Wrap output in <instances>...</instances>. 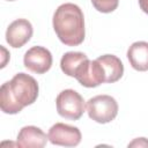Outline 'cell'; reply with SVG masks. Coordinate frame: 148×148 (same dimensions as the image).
<instances>
[{
	"label": "cell",
	"instance_id": "cell-1",
	"mask_svg": "<svg viewBox=\"0 0 148 148\" xmlns=\"http://www.w3.org/2000/svg\"><path fill=\"white\" fill-rule=\"evenodd\" d=\"M39 87L35 77L25 73H17L0 88V108L3 113L15 114L23 108L36 102Z\"/></svg>",
	"mask_w": 148,
	"mask_h": 148
},
{
	"label": "cell",
	"instance_id": "cell-2",
	"mask_svg": "<svg viewBox=\"0 0 148 148\" xmlns=\"http://www.w3.org/2000/svg\"><path fill=\"white\" fill-rule=\"evenodd\" d=\"M52 23L62 44L67 46H77L84 40V16L77 5L72 2L60 5L53 14Z\"/></svg>",
	"mask_w": 148,
	"mask_h": 148
},
{
	"label": "cell",
	"instance_id": "cell-3",
	"mask_svg": "<svg viewBox=\"0 0 148 148\" xmlns=\"http://www.w3.org/2000/svg\"><path fill=\"white\" fill-rule=\"evenodd\" d=\"M118 103L110 95H97L87 102V112L90 119L98 124L112 121L118 114Z\"/></svg>",
	"mask_w": 148,
	"mask_h": 148
},
{
	"label": "cell",
	"instance_id": "cell-4",
	"mask_svg": "<svg viewBox=\"0 0 148 148\" xmlns=\"http://www.w3.org/2000/svg\"><path fill=\"white\" fill-rule=\"evenodd\" d=\"M56 105L59 116L69 120H79L86 110L83 97L73 89L60 91L56 98Z\"/></svg>",
	"mask_w": 148,
	"mask_h": 148
},
{
	"label": "cell",
	"instance_id": "cell-5",
	"mask_svg": "<svg viewBox=\"0 0 148 148\" xmlns=\"http://www.w3.org/2000/svg\"><path fill=\"white\" fill-rule=\"evenodd\" d=\"M49 141L52 145L64 147H75L81 142L82 135L77 127L64 123H57L49 130Z\"/></svg>",
	"mask_w": 148,
	"mask_h": 148
},
{
	"label": "cell",
	"instance_id": "cell-6",
	"mask_svg": "<svg viewBox=\"0 0 148 148\" xmlns=\"http://www.w3.org/2000/svg\"><path fill=\"white\" fill-rule=\"evenodd\" d=\"M52 54L51 52L43 46H32L30 47L23 57V64L27 69L36 74L46 73L52 66Z\"/></svg>",
	"mask_w": 148,
	"mask_h": 148
},
{
	"label": "cell",
	"instance_id": "cell-7",
	"mask_svg": "<svg viewBox=\"0 0 148 148\" xmlns=\"http://www.w3.org/2000/svg\"><path fill=\"white\" fill-rule=\"evenodd\" d=\"M75 79L81 86L87 88H94L102 83H105V74L102 65L97 59H87L79 68Z\"/></svg>",
	"mask_w": 148,
	"mask_h": 148
},
{
	"label": "cell",
	"instance_id": "cell-8",
	"mask_svg": "<svg viewBox=\"0 0 148 148\" xmlns=\"http://www.w3.org/2000/svg\"><path fill=\"white\" fill-rule=\"evenodd\" d=\"M34 29L31 23L25 18L13 21L6 30V42L14 49L22 47L32 37Z\"/></svg>",
	"mask_w": 148,
	"mask_h": 148
},
{
	"label": "cell",
	"instance_id": "cell-9",
	"mask_svg": "<svg viewBox=\"0 0 148 148\" xmlns=\"http://www.w3.org/2000/svg\"><path fill=\"white\" fill-rule=\"evenodd\" d=\"M49 136L36 126H24L20 130L16 145L22 148H42L46 145Z\"/></svg>",
	"mask_w": 148,
	"mask_h": 148
},
{
	"label": "cell",
	"instance_id": "cell-10",
	"mask_svg": "<svg viewBox=\"0 0 148 148\" xmlns=\"http://www.w3.org/2000/svg\"><path fill=\"white\" fill-rule=\"evenodd\" d=\"M127 59L135 71H148V43L134 42L127 50Z\"/></svg>",
	"mask_w": 148,
	"mask_h": 148
},
{
	"label": "cell",
	"instance_id": "cell-11",
	"mask_svg": "<svg viewBox=\"0 0 148 148\" xmlns=\"http://www.w3.org/2000/svg\"><path fill=\"white\" fill-rule=\"evenodd\" d=\"M105 74V83H114L121 79L124 74V65L121 60L113 54H104L97 58Z\"/></svg>",
	"mask_w": 148,
	"mask_h": 148
},
{
	"label": "cell",
	"instance_id": "cell-12",
	"mask_svg": "<svg viewBox=\"0 0 148 148\" xmlns=\"http://www.w3.org/2000/svg\"><path fill=\"white\" fill-rule=\"evenodd\" d=\"M87 59H88V57L83 52H74V51L66 52L61 57L60 68L66 75H68L71 77H75L79 68Z\"/></svg>",
	"mask_w": 148,
	"mask_h": 148
},
{
	"label": "cell",
	"instance_id": "cell-13",
	"mask_svg": "<svg viewBox=\"0 0 148 148\" xmlns=\"http://www.w3.org/2000/svg\"><path fill=\"white\" fill-rule=\"evenodd\" d=\"M92 6L101 13H111L117 9L119 0H91Z\"/></svg>",
	"mask_w": 148,
	"mask_h": 148
},
{
	"label": "cell",
	"instance_id": "cell-14",
	"mask_svg": "<svg viewBox=\"0 0 148 148\" xmlns=\"http://www.w3.org/2000/svg\"><path fill=\"white\" fill-rule=\"evenodd\" d=\"M148 147V140L145 138H138L128 145V147Z\"/></svg>",
	"mask_w": 148,
	"mask_h": 148
},
{
	"label": "cell",
	"instance_id": "cell-15",
	"mask_svg": "<svg viewBox=\"0 0 148 148\" xmlns=\"http://www.w3.org/2000/svg\"><path fill=\"white\" fill-rule=\"evenodd\" d=\"M139 6L142 12L148 15V0H139Z\"/></svg>",
	"mask_w": 148,
	"mask_h": 148
},
{
	"label": "cell",
	"instance_id": "cell-16",
	"mask_svg": "<svg viewBox=\"0 0 148 148\" xmlns=\"http://www.w3.org/2000/svg\"><path fill=\"white\" fill-rule=\"evenodd\" d=\"M7 1H15V0H7Z\"/></svg>",
	"mask_w": 148,
	"mask_h": 148
}]
</instances>
